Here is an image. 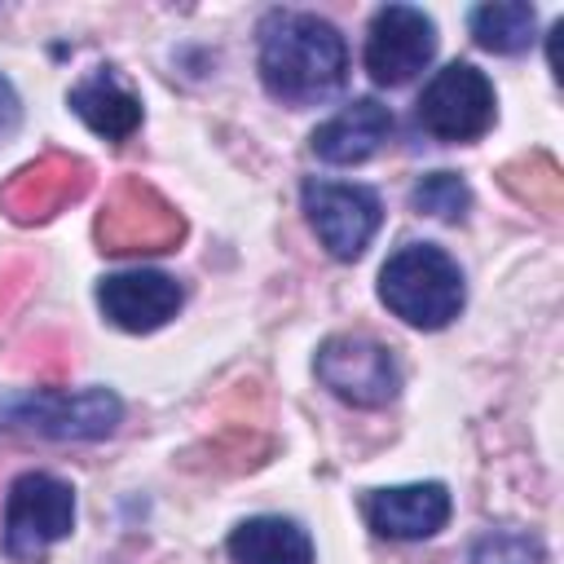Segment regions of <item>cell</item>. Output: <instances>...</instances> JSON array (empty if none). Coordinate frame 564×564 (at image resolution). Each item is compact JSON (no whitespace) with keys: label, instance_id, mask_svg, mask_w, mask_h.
Returning a JSON list of instances; mask_svg holds the SVG:
<instances>
[{"label":"cell","instance_id":"1","mask_svg":"<svg viewBox=\"0 0 564 564\" xmlns=\"http://www.w3.org/2000/svg\"><path fill=\"white\" fill-rule=\"evenodd\" d=\"M260 79L282 106H317L348 79V44L335 22L300 9H269L260 22Z\"/></svg>","mask_w":564,"mask_h":564},{"label":"cell","instance_id":"2","mask_svg":"<svg viewBox=\"0 0 564 564\" xmlns=\"http://www.w3.org/2000/svg\"><path fill=\"white\" fill-rule=\"evenodd\" d=\"M379 300L414 330H441L463 313L467 282L458 260L436 242H405L379 269Z\"/></svg>","mask_w":564,"mask_h":564},{"label":"cell","instance_id":"3","mask_svg":"<svg viewBox=\"0 0 564 564\" xmlns=\"http://www.w3.org/2000/svg\"><path fill=\"white\" fill-rule=\"evenodd\" d=\"M123 405L110 388H48L0 401V427L35 432L48 441H101L119 427Z\"/></svg>","mask_w":564,"mask_h":564},{"label":"cell","instance_id":"4","mask_svg":"<svg viewBox=\"0 0 564 564\" xmlns=\"http://www.w3.org/2000/svg\"><path fill=\"white\" fill-rule=\"evenodd\" d=\"M75 529V489L62 476L26 471L4 498V555L18 564H40L44 551Z\"/></svg>","mask_w":564,"mask_h":564},{"label":"cell","instance_id":"5","mask_svg":"<svg viewBox=\"0 0 564 564\" xmlns=\"http://www.w3.org/2000/svg\"><path fill=\"white\" fill-rule=\"evenodd\" d=\"M494 115H498V97H494V84L480 66L471 62H449L441 66L419 101H414V119L427 137L436 141H449V145H463V141H476L494 128Z\"/></svg>","mask_w":564,"mask_h":564},{"label":"cell","instance_id":"6","mask_svg":"<svg viewBox=\"0 0 564 564\" xmlns=\"http://www.w3.org/2000/svg\"><path fill=\"white\" fill-rule=\"evenodd\" d=\"M313 370H317V383L330 397H339V401H348L357 410H379L401 388L397 357L379 339H366V335H330V339H322V348L313 357Z\"/></svg>","mask_w":564,"mask_h":564},{"label":"cell","instance_id":"7","mask_svg":"<svg viewBox=\"0 0 564 564\" xmlns=\"http://www.w3.org/2000/svg\"><path fill=\"white\" fill-rule=\"evenodd\" d=\"M304 198V216L317 234V242L335 256V260H357L370 238L383 225V203L375 189L366 185H348V181H304L300 189Z\"/></svg>","mask_w":564,"mask_h":564},{"label":"cell","instance_id":"8","mask_svg":"<svg viewBox=\"0 0 564 564\" xmlns=\"http://www.w3.org/2000/svg\"><path fill=\"white\" fill-rule=\"evenodd\" d=\"M436 57V22L414 4H383L366 31V75L379 88L410 84Z\"/></svg>","mask_w":564,"mask_h":564},{"label":"cell","instance_id":"9","mask_svg":"<svg viewBox=\"0 0 564 564\" xmlns=\"http://www.w3.org/2000/svg\"><path fill=\"white\" fill-rule=\"evenodd\" d=\"M185 234V220L176 216V207H167L150 185L128 181L115 189L110 207L97 220V238L101 251L115 256H132V251H172Z\"/></svg>","mask_w":564,"mask_h":564},{"label":"cell","instance_id":"10","mask_svg":"<svg viewBox=\"0 0 564 564\" xmlns=\"http://www.w3.org/2000/svg\"><path fill=\"white\" fill-rule=\"evenodd\" d=\"M181 300H185L181 282L163 269H123V273H106L97 282V304H101L106 322L119 330H132V335H145V330H159L163 322H172Z\"/></svg>","mask_w":564,"mask_h":564},{"label":"cell","instance_id":"11","mask_svg":"<svg viewBox=\"0 0 564 564\" xmlns=\"http://www.w3.org/2000/svg\"><path fill=\"white\" fill-rule=\"evenodd\" d=\"M366 524L388 538V542H419L445 529L454 502L449 489L441 480H414V485H388V489H370L366 502Z\"/></svg>","mask_w":564,"mask_h":564},{"label":"cell","instance_id":"12","mask_svg":"<svg viewBox=\"0 0 564 564\" xmlns=\"http://www.w3.org/2000/svg\"><path fill=\"white\" fill-rule=\"evenodd\" d=\"M388 137H392V110L383 101H375V97H357L339 115L317 123L308 145H313V154L322 163L352 167V163H366L370 154H379V145Z\"/></svg>","mask_w":564,"mask_h":564},{"label":"cell","instance_id":"13","mask_svg":"<svg viewBox=\"0 0 564 564\" xmlns=\"http://www.w3.org/2000/svg\"><path fill=\"white\" fill-rule=\"evenodd\" d=\"M84 185H88L84 163L48 154V159H40V163H31V167H22L13 176V185L4 189V207H9L13 220H44L66 198H79Z\"/></svg>","mask_w":564,"mask_h":564},{"label":"cell","instance_id":"14","mask_svg":"<svg viewBox=\"0 0 564 564\" xmlns=\"http://www.w3.org/2000/svg\"><path fill=\"white\" fill-rule=\"evenodd\" d=\"M66 106L106 141H128L141 128V97L115 75V70H93L66 93Z\"/></svg>","mask_w":564,"mask_h":564},{"label":"cell","instance_id":"15","mask_svg":"<svg viewBox=\"0 0 564 564\" xmlns=\"http://www.w3.org/2000/svg\"><path fill=\"white\" fill-rule=\"evenodd\" d=\"M234 564H317L313 538L286 516H251L225 542Z\"/></svg>","mask_w":564,"mask_h":564},{"label":"cell","instance_id":"16","mask_svg":"<svg viewBox=\"0 0 564 564\" xmlns=\"http://www.w3.org/2000/svg\"><path fill=\"white\" fill-rule=\"evenodd\" d=\"M467 31L485 53L516 57L538 40V9L529 0H489L467 13Z\"/></svg>","mask_w":564,"mask_h":564},{"label":"cell","instance_id":"17","mask_svg":"<svg viewBox=\"0 0 564 564\" xmlns=\"http://www.w3.org/2000/svg\"><path fill=\"white\" fill-rule=\"evenodd\" d=\"M410 207L423 212V216H436V220H463L467 207H471V189L454 172H427L410 189Z\"/></svg>","mask_w":564,"mask_h":564},{"label":"cell","instance_id":"18","mask_svg":"<svg viewBox=\"0 0 564 564\" xmlns=\"http://www.w3.org/2000/svg\"><path fill=\"white\" fill-rule=\"evenodd\" d=\"M471 564H542V542L524 529H489L476 538Z\"/></svg>","mask_w":564,"mask_h":564},{"label":"cell","instance_id":"19","mask_svg":"<svg viewBox=\"0 0 564 564\" xmlns=\"http://www.w3.org/2000/svg\"><path fill=\"white\" fill-rule=\"evenodd\" d=\"M18 119H22V101H18L13 84L0 75V137H9L18 128Z\"/></svg>","mask_w":564,"mask_h":564}]
</instances>
